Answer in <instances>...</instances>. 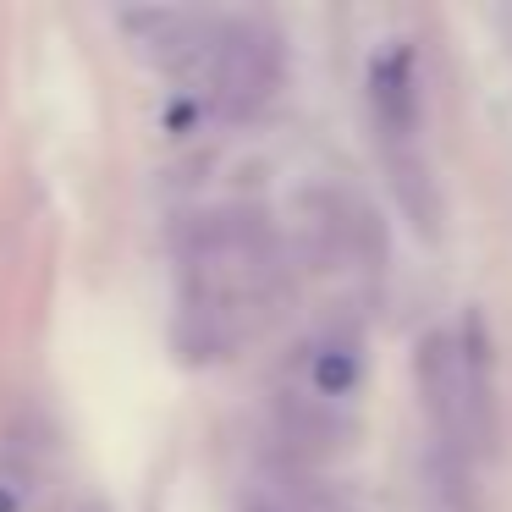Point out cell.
<instances>
[{
  "label": "cell",
  "instance_id": "6da1fadb",
  "mask_svg": "<svg viewBox=\"0 0 512 512\" xmlns=\"http://www.w3.org/2000/svg\"><path fill=\"white\" fill-rule=\"evenodd\" d=\"M281 287L276 232L254 210H204L182 232V342L221 358L259 325Z\"/></svg>",
  "mask_w": 512,
  "mask_h": 512
},
{
  "label": "cell",
  "instance_id": "7a4b0ae2",
  "mask_svg": "<svg viewBox=\"0 0 512 512\" xmlns=\"http://www.w3.org/2000/svg\"><path fill=\"white\" fill-rule=\"evenodd\" d=\"M204 94H210L215 116L243 122L276 94L281 83V39L265 23H226L215 39V56L204 67Z\"/></svg>",
  "mask_w": 512,
  "mask_h": 512
},
{
  "label": "cell",
  "instance_id": "3957f363",
  "mask_svg": "<svg viewBox=\"0 0 512 512\" xmlns=\"http://www.w3.org/2000/svg\"><path fill=\"white\" fill-rule=\"evenodd\" d=\"M413 380H419V408H424V424H430L435 452L479 457L474 452V413H468L463 342L446 331H430L419 342V353H413Z\"/></svg>",
  "mask_w": 512,
  "mask_h": 512
},
{
  "label": "cell",
  "instance_id": "277c9868",
  "mask_svg": "<svg viewBox=\"0 0 512 512\" xmlns=\"http://www.w3.org/2000/svg\"><path fill=\"white\" fill-rule=\"evenodd\" d=\"M116 23L127 28V39L138 45V56H149L155 67L188 72V67H210L215 39H221V17L188 12V6H133Z\"/></svg>",
  "mask_w": 512,
  "mask_h": 512
},
{
  "label": "cell",
  "instance_id": "5b68a950",
  "mask_svg": "<svg viewBox=\"0 0 512 512\" xmlns=\"http://www.w3.org/2000/svg\"><path fill=\"white\" fill-rule=\"evenodd\" d=\"M369 111H375V138L386 149V160L419 149V67H413L408 45L375 56V67H369Z\"/></svg>",
  "mask_w": 512,
  "mask_h": 512
},
{
  "label": "cell",
  "instance_id": "8992f818",
  "mask_svg": "<svg viewBox=\"0 0 512 512\" xmlns=\"http://www.w3.org/2000/svg\"><path fill=\"white\" fill-rule=\"evenodd\" d=\"M424 512H474V457L424 452Z\"/></svg>",
  "mask_w": 512,
  "mask_h": 512
},
{
  "label": "cell",
  "instance_id": "52a82bcc",
  "mask_svg": "<svg viewBox=\"0 0 512 512\" xmlns=\"http://www.w3.org/2000/svg\"><path fill=\"white\" fill-rule=\"evenodd\" d=\"M358 386V347L353 342H320L309 347V375H303V391H314V397L325 402H347Z\"/></svg>",
  "mask_w": 512,
  "mask_h": 512
},
{
  "label": "cell",
  "instance_id": "ba28073f",
  "mask_svg": "<svg viewBox=\"0 0 512 512\" xmlns=\"http://www.w3.org/2000/svg\"><path fill=\"white\" fill-rule=\"evenodd\" d=\"M243 512H331V507H325L292 468H276V474L259 479V485L243 496Z\"/></svg>",
  "mask_w": 512,
  "mask_h": 512
},
{
  "label": "cell",
  "instance_id": "9c48e42d",
  "mask_svg": "<svg viewBox=\"0 0 512 512\" xmlns=\"http://www.w3.org/2000/svg\"><path fill=\"white\" fill-rule=\"evenodd\" d=\"M0 512H17V490H6V485H0Z\"/></svg>",
  "mask_w": 512,
  "mask_h": 512
}]
</instances>
